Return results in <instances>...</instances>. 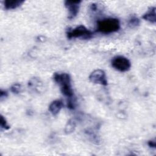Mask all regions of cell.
Instances as JSON below:
<instances>
[{"mask_svg":"<svg viewBox=\"0 0 156 156\" xmlns=\"http://www.w3.org/2000/svg\"><path fill=\"white\" fill-rule=\"evenodd\" d=\"M120 29V23L115 18H107L97 21V31L103 34L116 32Z\"/></svg>","mask_w":156,"mask_h":156,"instance_id":"cell-1","label":"cell"},{"mask_svg":"<svg viewBox=\"0 0 156 156\" xmlns=\"http://www.w3.org/2000/svg\"><path fill=\"white\" fill-rule=\"evenodd\" d=\"M93 35V33L88 29L85 26L80 25L75 28L69 29L66 32V36L68 39L72 38H81V39H90Z\"/></svg>","mask_w":156,"mask_h":156,"instance_id":"cell-2","label":"cell"},{"mask_svg":"<svg viewBox=\"0 0 156 156\" xmlns=\"http://www.w3.org/2000/svg\"><path fill=\"white\" fill-rule=\"evenodd\" d=\"M111 63L113 68L121 72L127 71L131 67V63L129 60L121 55L115 57L112 59Z\"/></svg>","mask_w":156,"mask_h":156,"instance_id":"cell-3","label":"cell"},{"mask_svg":"<svg viewBox=\"0 0 156 156\" xmlns=\"http://www.w3.org/2000/svg\"><path fill=\"white\" fill-rule=\"evenodd\" d=\"M89 80L93 83L100 84L104 86H106L108 84L105 72L100 69L93 71L89 76Z\"/></svg>","mask_w":156,"mask_h":156,"instance_id":"cell-4","label":"cell"},{"mask_svg":"<svg viewBox=\"0 0 156 156\" xmlns=\"http://www.w3.org/2000/svg\"><path fill=\"white\" fill-rule=\"evenodd\" d=\"M81 2V1H66L65 2V5L68 10V18L69 19H73L77 16Z\"/></svg>","mask_w":156,"mask_h":156,"instance_id":"cell-5","label":"cell"},{"mask_svg":"<svg viewBox=\"0 0 156 156\" xmlns=\"http://www.w3.org/2000/svg\"><path fill=\"white\" fill-rule=\"evenodd\" d=\"M54 81L61 86L71 85V77L68 73H55L53 76Z\"/></svg>","mask_w":156,"mask_h":156,"instance_id":"cell-6","label":"cell"},{"mask_svg":"<svg viewBox=\"0 0 156 156\" xmlns=\"http://www.w3.org/2000/svg\"><path fill=\"white\" fill-rule=\"evenodd\" d=\"M156 8L155 7H151L143 15L142 18L151 23L155 24L156 23Z\"/></svg>","mask_w":156,"mask_h":156,"instance_id":"cell-7","label":"cell"},{"mask_svg":"<svg viewBox=\"0 0 156 156\" xmlns=\"http://www.w3.org/2000/svg\"><path fill=\"white\" fill-rule=\"evenodd\" d=\"M63 106V102L61 100L57 99L52 101L49 106V110L53 115H57Z\"/></svg>","mask_w":156,"mask_h":156,"instance_id":"cell-8","label":"cell"},{"mask_svg":"<svg viewBox=\"0 0 156 156\" xmlns=\"http://www.w3.org/2000/svg\"><path fill=\"white\" fill-rule=\"evenodd\" d=\"M24 2V0H5L4 1V6L6 10L15 9Z\"/></svg>","mask_w":156,"mask_h":156,"instance_id":"cell-9","label":"cell"},{"mask_svg":"<svg viewBox=\"0 0 156 156\" xmlns=\"http://www.w3.org/2000/svg\"><path fill=\"white\" fill-rule=\"evenodd\" d=\"M60 90H61L62 93L68 98L73 97L74 93L71 87V85H66L61 86Z\"/></svg>","mask_w":156,"mask_h":156,"instance_id":"cell-10","label":"cell"},{"mask_svg":"<svg viewBox=\"0 0 156 156\" xmlns=\"http://www.w3.org/2000/svg\"><path fill=\"white\" fill-rule=\"evenodd\" d=\"M76 121H74V119H69L66 126H65V132L66 134H69L72 132H73L76 129Z\"/></svg>","mask_w":156,"mask_h":156,"instance_id":"cell-11","label":"cell"},{"mask_svg":"<svg viewBox=\"0 0 156 156\" xmlns=\"http://www.w3.org/2000/svg\"><path fill=\"white\" fill-rule=\"evenodd\" d=\"M140 24V20L135 16H132L128 21V26L130 28H134L138 26Z\"/></svg>","mask_w":156,"mask_h":156,"instance_id":"cell-12","label":"cell"},{"mask_svg":"<svg viewBox=\"0 0 156 156\" xmlns=\"http://www.w3.org/2000/svg\"><path fill=\"white\" fill-rule=\"evenodd\" d=\"M0 126L2 129L4 130H8L10 129V126L7 124V122L5 119V118L2 116L1 115V119H0Z\"/></svg>","mask_w":156,"mask_h":156,"instance_id":"cell-13","label":"cell"},{"mask_svg":"<svg viewBox=\"0 0 156 156\" xmlns=\"http://www.w3.org/2000/svg\"><path fill=\"white\" fill-rule=\"evenodd\" d=\"M21 89H22V88H21V84L18 83L13 84L10 88L11 91L13 92V93H15V94L20 93L21 91Z\"/></svg>","mask_w":156,"mask_h":156,"instance_id":"cell-14","label":"cell"},{"mask_svg":"<svg viewBox=\"0 0 156 156\" xmlns=\"http://www.w3.org/2000/svg\"><path fill=\"white\" fill-rule=\"evenodd\" d=\"M73 98H69V100L67 102V107L69 109L73 110L75 108V101L73 99Z\"/></svg>","mask_w":156,"mask_h":156,"instance_id":"cell-15","label":"cell"},{"mask_svg":"<svg viewBox=\"0 0 156 156\" xmlns=\"http://www.w3.org/2000/svg\"><path fill=\"white\" fill-rule=\"evenodd\" d=\"M7 92L5 90H1L0 91V98H1V100L2 101L3 98H5L7 97Z\"/></svg>","mask_w":156,"mask_h":156,"instance_id":"cell-16","label":"cell"},{"mask_svg":"<svg viewBox=\"0 0 156 156\" xmlns=\"http://www.w3.org/2000/svg\"><path fill=\"white\" fill-rule=\"evenodd\" d=\"M148 145L149 147H152V148H155L156 147V142H155V140L154 139V140H149L148 141Z\"/></svg>","mask_w":156,"mask_h":156,"instance_id":"cell-17","label":"cell"},{"mask_svg":"<svg viewBox=\"0 0 156 156\" xmlns=\"http://www.w3.org/2000/svg\"><path fill=\"white\" fill-rule=\"evenodd\" d=\"M90 9H91V10H93V11H96V10H97V4H94V3L92 4L91 5V6H90Z\"/></svg>","mask_w":156,"mask_h":156,"instance_id":"cell-18","label":"cell"}]
</instances>
